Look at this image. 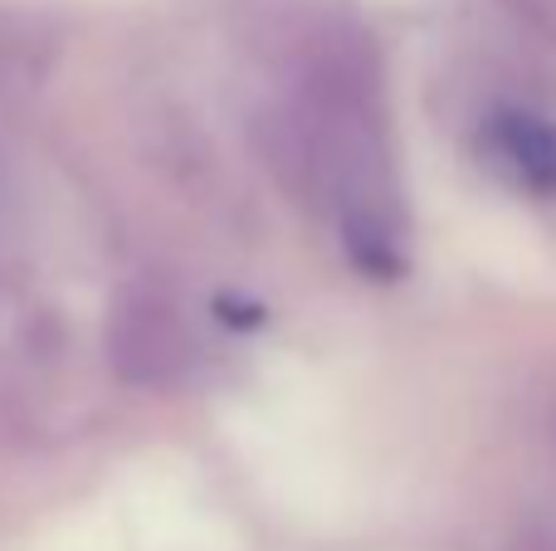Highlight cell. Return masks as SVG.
<instances>
[{
	"mask_svg": "<svg viewBox=\"0 0 556 551\" xmlns=\"http://www.w3.org/2000/svg\"><path fill=\"white\" fill-rule=\"evenodd\" d=\"M103 347H108V367H113L117 381L152 386V390L181 381L195 357L186 318L166 298H156V293H127V298H117L108 332H103Z\"/></svg>",
	"mask_w": 556,
	"mask_h": 551,
	"instance_id": "cell-1",
	"label": "cell"
},
{
	"mask_svg": "<svg viewBox=\"0 0 556 551\" xmlns=\"http://www.w3.org/2000/svg\"><path fill=\"white\" fill-rule=\"evenodd\" d=\"M489 146L522 191L556 201V123L528 107H503L489 123Z\"/></svg>",
	"mask_w": 556,
	"mask_h": 551,
	"instance_id": "cell-2",
	"label": "cell"
}]
</instances>
